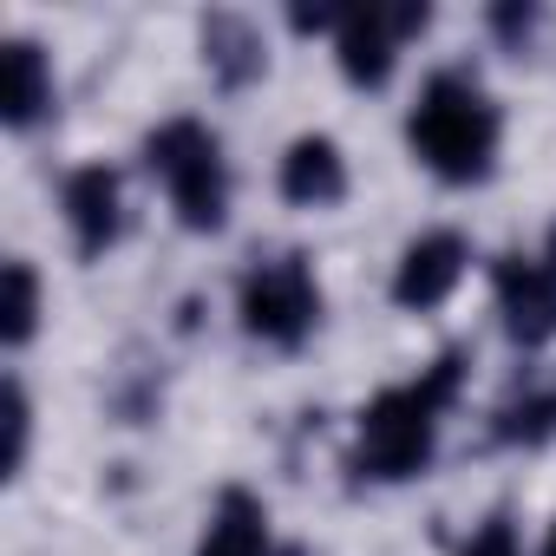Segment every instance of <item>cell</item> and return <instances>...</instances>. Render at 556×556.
<instances>
[{
	"instance_id": "ac0fdd59",
	"label": "cell",
	"mask_w": 556,
	"mask_h": 556,
	"mask_svg": "<svg viewBox=\"0 0 556 556\" xmlns=\"http://www.w3.org/2000/svg\"><path fill=\"white\" fill-rule=\"evenodd\" d=\"M549 275H556V229H549Z\"/></svg>"
},
{
	"instance_id": "5b68a950",
	"label": "cell",
	"mask_w": 556,
	"mask_h": 556,
	"mask_svg": "<svg viewBox=\"0 0 556 556\" xmlns=\"http://www.w3.org/2000/svg\"><path fill=\"white\" fill-rule=\"evenodd\" d=\"M432 8H354L334 21V47H341V73L354 86H387L393 79V53L406 34H426Z\"/></svg>"
},
{
	"instance_id": "4fadbf2b",
	"label": "cell",
	"mask_w": 556,
	"mask_h": 556,
	"mask_svg": "<svg viewBox=\"0 0 556 556\" xmlns=\"http://www.w3.org/2000/svg\"><path fill=\"white\" fill-rule=\"evenodd\" d=\"M40 328V282L27 262H8V308H0V334H8V348H27Z\"/></svg>"
},
{
	"instance_id": "6da1fadb",
	"label": "cell",
	"mask_w": 556,
	"mask_h": 556,
	"mask_svg": "<svg viewBox=\"0 0 556 556\" xmlns=\"http://www.w3.org/2000/svg\"><path fill=\"white\" fill-rule=\"evenodd\" d=\"M458 374H465V354L452 348V354H439V367H426L413 387H387V393L361 413L354 471H361V478H380V484L419 478V471L432 465V445H439V413L452 406Z\"/></svg>"
},
{
	"instance_id": "9a60e30c",
	"label": "cell",
	"mask_w": 556,
	"mask_h": 556,
	"mask_svg": "<svg viewBox=\"0 0 556 556\" xmlns=\"http://www.w3.org/2000/svg\"><path fill=\"white\" fill-rule=\"evenodd\" d=\"M27 439H34V406H27V387L8 380V478L27 465Z\"/></svg>"
},
{
	"instance_id": "d6986e66",
	"label": "cell",
	"mask_w": 556,
	"mask_h": 556,
	"mask_svg": "<svg viewBox=\"0 0 556 556\" xmlns=\"http://www.w3.org/2000/svg\"><path fill=\"white\" fill-rule=\"evenodd\" d=\"M543 556H556V530H549V543H543Z\"/></svg>"
},
{
	"instance_id": "8fae6325",
	"label": "cell",
	"mask_w": 556,
	"mask_h": 556,
	"mask_svg": "<svg viewBox=\"0 0 556 556\" xmlns=\"http://www.w3.org/2000/svg\"><path fill=\"white\" fill-rule=\"evenodd\" d=\"M262 34L242 21V14H203V66L236 92V86H249L255 73H262Z\"/></svg>"
},
{
	"instance_id": "9c48e42d",
	"label": "cell",
	"mask_w": 556,
	"mask_h": 556,
	"mask_svg": "<svg viewBox=\"0 0 556 556\" xmlns=\"http://www.w3.org/2000/svg\"><path fill=\"white\" fill-rule=\"evenodd\" d=\"M282 197L302 203V210H328L348 197V164H341V144L334 138H295L289 157H282Z\"/></svg>"
},
{
	"instance_id": "7a4b0ae2",
	"label": "cell",
	"mask_w": 556,
	"mask_h": 556,
	"mask_svg": "<svg viewBox=\"0 0 556 556\" xmlns=\"http://www.w3.org/2000/svg\"><path fill=\"white\" fill-rule=\"evenodd\" d=\"M406 138L426 157V170H439L445 184H478L491 177V157H497V105L484 99L478 79L432 73L406 118Z\"/></svg>"
},
{
	"instance_id": "52a82bcc",
	"label": "cell",
	"mask_w": 556,
	"mask_h": 556,
	"mask_svg": "<svg viewBox=\"0 0 556 556\" xmlns=\"http://www.w3.org/2000/svg\"><path fill=\"white\" fill-rule=\"evenodd\" d=\"M471 249L458 229H432L419 236L406 255H400V275H393V302L400 308H439L452 289H458V275H465Z\"/></svg>"
},
{
	"instance_id": "3957f363",
	"label": "cell",
	"mask_w": 556,
	"mask_h": 556,
	"mask_svg": "<svg viewBox=\"0 0 556 556\" xmlns=\"http://www.w3.org/2000/svg\"><path fill=\"white\" fill-rule=\"evenodd\" d=\"M144 164L164 177L184 229H197V236L223 229V216H229V170H223V144H216L210 125H197V118L157 125L144 138Z\"/></svg>"
},
{
	"instance_id": "277c9868",
	"label": "cell",
	"mask_w": 556,
	"mask_h": 556,
	"mask_svg": "<svg viewBox=\"0 0 556 556\" xmlns=\"http://www.w3.org/2000/svg\"><path fill=\"white\" fill-rule=\"evenodd\" d=\"M236 308H242V328L255 341L302 348L308 328H315V315H321V289H315V275H308L302 255H275V262H262V268L242 275Z\"/></svg>"
},
{
	"instance_id": "2e32d148",
	"label": "cell",
	"mask_w": 556,
	"mask_h": 556,
	"mask_svg": "<svg viewBox=\"0 0 556 556\" xmlns=\"http://www.w3.org/2000/svg\"><path fill=\"white\" fill-rule=\"evenodd\" d=\"M465 556H523V549H517V530H510L504 517H491V523L465 543Z\"/></svg>"
},
{
	"instance_id": "30bf717a",
	"label": "cell",
	"mask_w": 556,
	"mask_h": 556,
	"mask_svg": "<svg viewBox=\"0 0 556 556\" xmlns=\"http://www.w3.org/2000/svg\"><path fill=\"white\" fill-rule=\"evenodd\" d=\"M197 556H268V510L255 491L229 484L210 510V530L197 543Z\"/></svg>"
},
{
	"instance_id": "8992f818",
	"label": "cell",
	"mask_w": 556,
	"mask_h": 556,
	"mask_svg": "<svg viewBox=\"0 0 556 556\" xmlns=\"http://www.w3.org/2000/svg\"><path fill=\"white\" fill-rule=\"evenodd\" d=\"M491 282H497L504 334H510L517 348H543V341L556 334V275H549V262H530V255H497Z\"/></svg>"
},
{
	"instance_id": "5bb4252c",
	"label": "cell",
	"mask_w": 556,
	"mask_h": 556,
	"mask_svg": "<svg viewBox=\"0 0 556 556\" xmlns=\"http://www.w3.org/2000/svg\"><path fill=\"white\" fill-rule=\"evenodd\" d=\"M549 426H556V400H543V393L510 400V406L497 413V439H504V445H536Z\"/></svg>"
},
{
	"instance_id": "e0dca14e",
	"label": "cell",
	"mask_w": 556,
	"mask_h": 556,
	"mask_svg": "<svg viewBox=\"0 0 556 556\" xmlns=\"http://www.w3.org/2000/svg\"><path fill=\"white\" fill-rule=\"evenodd\" d=\"M491 27H497L504 40H523V34L536 27V8H491Z\"/></svg>"
},
{
	"instance_id": "ba28073f",
	"label": "cell",
	"mask_w": 556,
	"mask_h": 556,
	"mask_svg": "<svg viewBox=\"0 0 556 556\" xmlns=\"http://www.w3.org/2000/svg\"><path fill=\"white\" fill-rule=\"evenodd\" d=\"M66 223H73V242H79L86 262L105 255V249L118 242V229H125V210H118V170H105V164L73 170V177H66Z\"/></svg>"
},
{
	"instance_id": "7c38bea8",
	"label": "cell",
	"mask_w": 556,
	"mask_h": 556,
	"mask_svg": "<svg viewBox=\"0 0 556 556\" xmlns=\"http://www.w3.org/2000/svg\"><path fill=\"white\" fill-rule=\"evenodd\" d=\"M0 105H8L14 131H27L53 105V73H47V53L34 40H8V92H0Z\"/></svg>"
},
{
	"instance_id": "ffe728a7",
	"label": "cell",
	"mask_w": 556,
	"mask_h": 556,
	"mask_svg": "<svg viewBox=\"0 0 556 556\" xmlns=\"http://www.w3.org/2000/svg\"><path fill=\"white\" fill-rule=\"evenodd\" d=\"M275 556H308V549H275Z\"/></svg>"
}]
</instances>
